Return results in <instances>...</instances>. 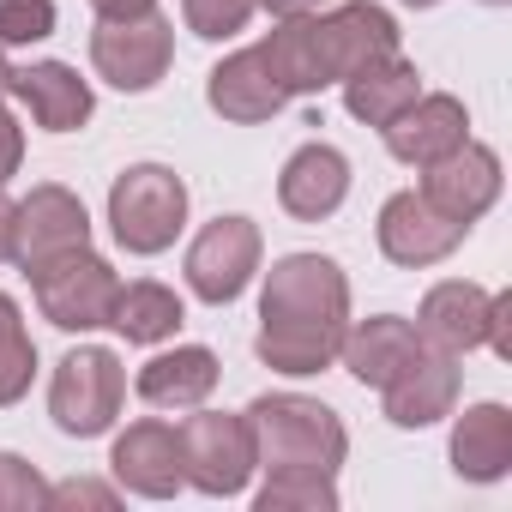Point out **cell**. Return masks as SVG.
Returning a JSON list of instances; mask_svg holds the SVG:
<instances>
[{"instance_id":"1","label":"cell","mask_w":512,"mask_h":512,"mask_svg":"<svg viewBox=\"0 0 512 512\" xmlns=\"http://www.w3.org/2000/svg\"><path fill=\"white\" fill-rule=\"evenodd\" d=\"M344 332H350V278L332 253H284V260H272L266 290H260L253 356L272 374L308 380L338 362Z\"/></svg>"},{"instance_id":"2","label":"cell","mask_w":512,"mask_h":512,"mask_svg":"<svg viewBox=\"0 0 512 512\" xmlns=\"http://www.w3.org/2000/svg\"><path fill=\"white\" fill-rule=\"evenodd\" d=\"M241 416L253 428V452H260L266 470H326V476H338V464L350 458V434H344L338 410L320 404V398L266 392Z\"/></svg>"},{"instance_id":"3","label":"cell","mask_w":512,"mask_h":512,"mask_svg":"<svg viewBox=\"0 0 512 512\" xmlns=\"http://www.w3.org/2000/svg\"><path fill=\"white\" fill-rule=\"evenodd\" d=\"M109 229L139 260L175 247V235L187 229V181L169 163H127L109 187Z\"/></svg>"},{"instance_id":"4","label":"cell","mask_w":512,"mask_h":512,"mask_svg":"<svg viewBox=\"0 0 512 512\" xmlns=\"http://www.w3.org/2000/svg\"><path fill=\"white\" fill-rule=\"evenodd\" d=\"M121 404H127V368H121L115 350L79 344V350H67L55 362V374H49V416H55L61 434L97 440V434L115 428Z\"/></svg>"},{"instance_id":"5","label":"cell","mask_w":512,"mask_h":512,"mask_svg":"<svg viewBox=\"0 0 512 512\" xmlns=\"http://www.w3.org/2000/svg\"><path fill=\"white\" fill-rule=\"evenodd\" d=\"M253 470H260V452H253L247 416L193 404V416L181 422V476H187V488H199L211 500H229L253 482Z\"/></svg>"},{"instance_id":"6","label":"cell","mask_w":512,"mask_h":512,"mask_svg":"<svg viewBox=\"0 0 512 512\" xmlns=\"http://www.w3.org/2000/svg\"><path fill=\"white\" fill-rule=\"evenodd\" d=\"M91 67L103 85L139 97V91H157L175 67V25L151 7L139 19H97L91 25Z\"/></svg>"},{"instance_id":"7","label":"cell","mask_w":512,"mask_h":512,"mask_svg":"<svg viewBox=\"0 0 512 512\" xmlns=\"http://www.w3.org/2000/svg\"><path fill=\"white\" fill-rule=\"evenodd\" d=\"M31 290H37V308H43L49 326H61V332H97L115 314L121 278H115V266L103 260V253L73 247V253H61V260H49V266L31 272Z\"/></svg>"},{"instance_id":"8","label":"cell","mask_w":512,"mask_h":512,"mask_svg":"<svg viewBox=\"0 0 512 512\" xmlns=\"http://www.w3.org/2000/svg\"><path fill=\"white\" fill-rule=\"evenodd\" d=\"M260 253H266V241H260V223H253V217H235V211L211 217L187 241V260H181L187 290L199 302H211V308H229L253 284V272H260Z\"/></svg>"},{"instance_id":"9","label":"cell","mask_w":512,"mask_h":512,"mask_svg":"<svg viewBox=\"0 0 512 512\" xmlns=\"http://www.w3.org/2000/svg\"><path fill=\"white\" fill-rule=\"evenodd\" d=\"M73 247H91V211L73 187L43 181L13 205V266L31 278L37 266L61 260Z\"/></svg>"},{"instance_id":"10","label":"cell","mask_w":512,"mask_h":512,"mask_svg":"<svg viewBox=\"0 0 512 512\" xmlns=\"http://www.w3.org/2000/svg\"><path fill=\"white\" fill-rule=\"evenodd\" d=\"M464 356L452 350H434V344H416L398 374L380 386V410L392 428H434L440 416L458 410V392H464Z\"/></svg>"},{"instance_id":"11","label":"cell","mask_w":512,"mask_h":512,"mask_svg":"<svg viewBox=\"0 0 512 512\" xmlns=\"http://www.w3.org/2000/svg\"><path fill=\"white\" fill-rule=\"evenodd\" d=\"M374 235H380V253H386L392 266L422 272V266L452 260V253L464 247V235H470V223H452V217H446V211H434L416 187H404V193H392V199L380 205Z\"/></svg>"},{"instance_id":"12","label":"cell","mask_w":512,"mask_h":512,"mask_svg":"<svg viewBox=\"0 0 512 512\" xmlns=\"http://www.w3.org/2000/svg\"><path fill=\"white\" fill-rule=\"evenodd\" d=\"M272 79L284 85V97H320L332 91L344 73H338V55H332V37H326V19L320 13H296V19H278L260 43Z\"/></svg>"},{"instance_id":"13","label":"cell","mask_w":512,"mask_h":512,"mask_svg":"<svg viewBox=\"0 0 512 512\" xmlns=\"http://www.w3.org/2000/svg\"><path fill=\"white\" fill-rule=\"evenodd\" d=\"M109 470L139 500L181 494L187 488V476H181V428H169L163 416L127 422V434H115V446H109Z\"/></svg>"},{"instance_id":"14","label":"cell","mask_w":512,"mask_h":512,"mask_svg":"<svg viewBox=\"0 0 512 512\" xmlns=\"http://www.w3.org/2000/svg\"><path fill=\"white\" fill-rule=\"evenodd\" d=\"M380 139H386V151H392L398 163L428 169V163H440L446 151H458V145L470 139V109H464L452 91H422L410 109H398V115L380 127Z\"/></svg>"},{"instance_id":"15","label":"cell","mask_w":512,"mask_h":512,"mask_svg":"<svg viewBox=\"0 0 512 512\" xmlns=\"http://www.w3.org/2000/svg\"><path fill=\"white\" fill-rule=\"evenodd\" d=\"M434 211H446L452 223H476L494 199H500V157L476 139H464L458 151H446L440 163L422 169V187H416Z\"/></svg>"},{"instance_id":"16","label":"cell","mask_w":512,"mask_h":512,"mask_svg":"<svg viewBox=\"0 0 512 512\" xmlns=\"http://www.w3.org/2000/svg\"><path fill=\"white\" fill-rule=\"evenodd\" d=\"M344 199H350V157L338 145H326V139L296 145L290 163H284V175H278V205L290 217H302V223H320Z\"/></svg>"},{"instance_id":"17","label":"cell","mask_w":512,"mask_h":512,"mask_svg":"<svg viewBox=\"0 0 512 512\" xmlns=\"http://www.w3.org/2000/svg\"><path fill=\"white\" fill-rule=\"evenodd\" d=\"M488 308H494V290L470 284V278H446L422 296L416 308V338L434 344V350H452V356H470L488 344Z\"/></svg>"},{"instance_id":"18","label":"cell","mask_w":512,"mask_h":512,"mask_svg":"<svg viewBox=\"0 0 512 512\" xmlns=\"http://www.w3.org/2000/svg\"><path fill=\"white\" fill-rule=\"evenodd\" d=\"M205 103H211V115H223V121H235V127H260V121H272L290 97H284V85L272 79V67H266L260 49H235V55H223V61L211 67Z\"/></svg>"},{"instance_id":"19","label":"cell","mask_w":512,"mask_h":512,"mask_svg":"<svg viewBox=\"0 0 512 512\" xmlns=\"http://www.w3.org/2000/svg\"><path fill=\"white\" fill-rule=\"evenodd\" d=\"M13 97L25 103V115L43 127V133H79L97 109L91 85L79 79V67L67 61H31V67H13Z\"/></svg>"},{"instance_id":"20","label":"cell","mask_w":512,"mask_h":512,"mask_svg":"<svg viewBox=\"0 0 512 512\" xmlns=\"http://www.w3.org/2000/svg\"><path fill=\"white\" fill-rule=\"evenodd\" d=\"M217 380H223V362L205 344H175V350H157L133 386L151 410H193L217 392Z\"/></svg>"},{"instance_id":"21","label":"cell","mask_w":512,"mask_h":512,"mask_svg":"<svg viewBox=\"0 0 512 512\" xmlns=\"http://www.w3.org/2000/svg\"><path fill=\"white\" fill-rule=\"evenodd\" d=\"M452 470L464 482H500L512 470V410L506 404H470L452 422V446H446Z\"/></svg>"},{"instance_id":"22","label":"cell","mask_w":512,"mask_h":512,"mask_svg":"<svg viewBox=\"0 0 512 512\" xmlns=\"http://www.w3.org/2000/svg\"><path fill=\"white\" fill-rule=\"evenodd\" d=\"M416 97H422V73H416V61H404V49L398 55H380V61H368V67H356L344 79V109L362 127H386Z\"/></svg>"},{"instance_id":"23","label":"cell","mask_w":512,"mask_h":512,"mask_svg":"<svg viewBox=\"0 0 512 512\" xmlns=\"http://www.w3.org/2000/svg\"><path fill=\"white\" fill-rule=\"evenodd\" d=\"M422 338H416V320H398V314H374V320H350V332H344V350H338V362L362 380V386H386L392 374H398V362L416 350Z\"/></svg>"},{"instance_id":"24","label":"cell","mask_w":512,"mask_h":512,"mask_svg":"<svg viewBox=\"0 0 512 512\" xmlns=\"http://www.w3.org/2000/svg\"><path fill=\"white\" fill-rule=\"evenodd\" d=\"M320 19H326V37H332V55H338V73L344 79L356 67L380 61V55H398V19L386 7H374V0H344V7H332Z\"/></svg>"},{"instance_id":"25","label":"cell","mask_w":512,"mask_h":512,"mask_svg":"<svg viewBox=\"0 0 512 512\" xmlns=\"http://www.w3.org/2000/svg\"><path fill=\"white\" fill-rule=\"evenodd\" d=\"M109 326H115L127 344H169V338L187 326V308H181V296H175L169 284L133 278V284H121V296H115Z\"/></svg>"},{"instance_id":"26","label":"cell","mask_w":512,"mask_h":512,"mask_svg":"<svg viewBox=\"0 0 512 512\" xmlns=\"http://www.w3.org/2000/svg\"><path fill=\"white\" fill-rule=\"evenodd\" d=\"M37 380V344L25 332V314L19 302L0 290V410H13Z\"/></svg>"},{"instance_id":"27","label":"cell","mask_w":512,"mask_h":512,"mask_svg":"<svg viewBox=\"0 0 512 512\" xmlns=\"http://www.w3.org/2000/svg\"><path fill=\"white\" fill-rule=\"evenodd\" d=\"M260 512H338V482L326 470H272L253 494Z\"/></svg>"},{"instance_id":"28","label":"cell","mask_w":512,"mask_h":512,"mask_svg":"<svg viewBox=\"0 0 512 512\" xmlns=\"http://www.w3.org/2000/svg\"><path fill=\"white\" fill-rule=\"evenodd\" d=\"M253 13H260V0H181L187 31L205 37V43H229V37H241Z\"/></svg>"},{"instance_id":"29","label":"cell","mask_w":512,"mask_h":512,"mask_svg":"<svg viewBox=\"0 0 512 512\" xmlns=\"http://www.w3.org/2000/svg\"><path fill=\"white\" fill-rule=\"evenodd\" d=\"M55 37V0H0V49H31Z\"/></svg>"},{"instance_id":"30","label":"cell","mask_w":512,"mask_h":512,"mask_svg":"<svg viewBox=\"0 0 512 512\" xmlns=\"http://www.w3.org/2000/svg\"><path fill=\"white\" fill-rule=\"evenodd\" d=\"M49 506V482L31 458L0 452V512H43Z\"/></svg>"},{"instance_id":"31","label":"cell","mask_w":512,"mask_h":512,"mask_svg":"<svg viewBox=\"0 0 512 512\" xmlns=\"http://www.w3.org/2000/svg\"><path fill=\"white\" fill-rule=\"evenodd\" d=\"M49 506H121V482H97V476H73V482H49Z\"/></svg>"},{"instance_id":"32","label":"cell","mask_w":512,"mask_h":512,"mask_svg":"<svg viewBox=\"0 0 512 512\" xmlns=\"http://www.w3.org/2000/svg\"><path fill=\"white\" fill-rule=\"evenodd\" d=\"M19 163H25V127H19L7 109H0V187L19 175Z\"/></svg>"},{"instance_id":"33","label":"cell","mask_w":512,"mask_h":512,"mask_svg":"<svg viewBox=\"0 0 512 512\" xmlns=\"http://www.w3.org/2000/svg\"><path fill=\"white\" fill-rule=\"evenodd\" d=\"M488 350L512 362V296L506 290H494V308H488Z\"/></svg>"},{"instance_id":"34","label":"cell","mask_w":512,"mask_h":512,"mask_svg":"<svg viewBox=\"0 0 512 512\" xmlns=\"http://www.w3.org/2000/svg\"><path fill=\"white\" fill-rule=\"evenodd\" d=\"M97 7V19H139V13H151L157 0H91Z\"/></svg>"},{"instance_id":"35","label":"cell","mask_w":512,"mask_h":512,"mask_svg":"<svg viewBox=\"0 0 512 512\" xmlns=\"http://www.w3.org/2000/svg\"><path fill=\"white\" fill-rule=\"evenodd\" d=\"M260 7H266L272 19H296V13H320V7H332V0H260Z\"/></svg>"},{"instance_id":"36","label":"cell","mask_w":512,"mask_h":512,"mask_svg":"<svg viewBox=\"0 0 512 512\" xmlns=\"http://www.w3.org/2000/svg\"><path fill=\"white\" fill-rule=\"evenodd\" d=\"M0 260H13V199L0 193Z\"/></svg>"},{"instance_id":"37","label":"cell","mask_w":512,"mask_h":512,"mask_svg":"<svg viewBox=\"0 0 512 512\" xmlns=\"http://www.w3.org/2000/svg\"><path fill=\"white\" fill-rule=\"evenodd\" d=\"M0 97H13V61L0 55Z\"/></svg>"},{"instance_id":"38","label":"cell","mask_w":512,"mask_h":512,"mask_svg":"<svg viewBox=\"0 0 512 512\" xmlns=\"http://www.w3.org/2000/svg\"><path fill=\"white\" fill-rule=\"evenodd\" d=\"M404 7H416V13H428V7H440V0H404Z\"/></svg>"},{"instance_id":"39","label":"cell","mask_w":512,"mask_h":512,"mask_svg":"<svg viewBox=\"0 0 512 512\" xmlns=\"http://www.w3.org/2000/svg\"><path fill=\"white\" fill-rule=\"evenodd\" d=\"M482 7H512V0H482Z\"/></svg>"}]
</instances>
